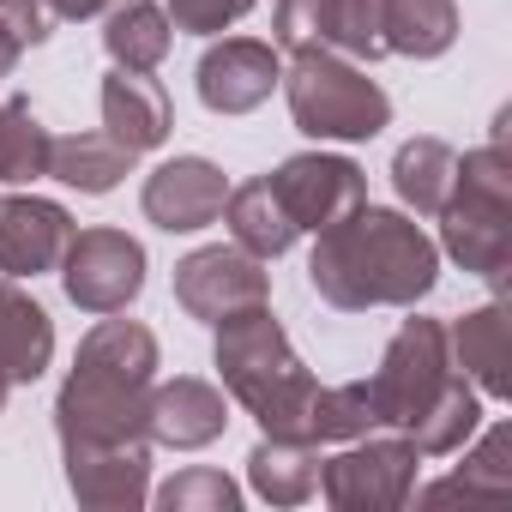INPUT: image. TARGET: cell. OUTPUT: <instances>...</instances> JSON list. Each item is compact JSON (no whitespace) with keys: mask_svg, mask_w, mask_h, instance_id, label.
<instances>
[{"mask_svg":"<svg viewBox=\"0 0 512 512\" xmlns=\"http://www.w3.org/2000/svg\"><path fill=\"white\" fill-rule=\"evenodd\" d=\"M374 404H368V386L362 380H344V386H320L314 392V410H308V440L320 446H344V440H362L374 434Z\"/></svg>","mask_w":512,"mask_h":512,"instance_id":"83f0119b","label":"cell"},{"mask_svg":"<svg viewBox=\"0 0 512 512\" xmlns=\"http://www.w3.org/2000/svg\"><path fill=\"white\" fill-rule=\"evenodd\" d=\"M109 7H121V0H49V13H55V19H73V25L103 19Z\"/></svg>","mask_w":512,"mask_h":512,"instance_id":"836d02e7","label":"cell"},{"mask_svg":"<svg viewBox=\"0 0 512 512\" xmlns=\"http://www.w3.org/2000/svg\"><path fill=\"white\" fill-rule=\"evenodd\" d=\"M103 133L115 139V145H127L133 157H145V151H157L169 133H175V103H169V91L151 79V73H109L103 79Z\"/></svg>","mask_w":512,"mask_h":512,"instance_id":"e0dca14e","label":"cell"},{"mask_svg":"<svg viewBox=\"0 0 512 512\" xmlns=\"http://www.w3.org/2000/svg\"><path fill=\"white\" fill-rule=\"evenodd\" d=\"M67 488L91 512H133L151 500V440L139 446H91V452H61Z\"/></svg>","mask_w":512,"mask_h":512,"instance_id":"9a60e30c","label":"cell"},{"mask_svg":"<svg viewBox=\"0 0 512 512\" xmlns=\"http://www.w3.org/2000/svg\"><path fill=\"white\" fill-rule=\"evenodd\" d=\"M163 13H169V25L187 31V37H217V31H229L235 19L253 13V0H169Z\"/></svg>","mask_w":512,"mask_h":512,"instance_id":"1f68e13d","label":"cell"},{"mask_svg":"<svg viewBox=\"0 0 512 512\" xmlns=\"http://www.w3.org/2000/svg\"><path fill=\"white\" fill-rule=\"evenodd\" d=\"M61 290L79 314H127L145 290V241L127 229H73L61 253Z\"/></svg>","mask_w":512,"mask_h":512,"instance_id":"ba28073f","label":"cell"},{"mask_svg":"<svg viewBox=\"0 0 512 512\" xmlns=\"http://www.w3.org/2000/svg\"><path fill=\"white\" fill-rule=\"evenodd\" d=\"M7 392H13V386H7V374H0V410H7Z\"/></svg>","mask_w":512,"mask_h":512,"instance_id":"d590c367","label":"cell"},{"mask_svg":"<svg viewBox=\"0 0 512 512\" xmlns=\"http://www.w3.org/2000/svg\"><path fill=\"white\" fill-rule=\"evenodd\" d=\"M49 145H55V133L43 127L31 97H7V103H0V187L43 181L49 175Z\"/></svg>","mask_w":512,"mask_h":512,"instance_id":"484cf974","label":"cell"},{"mask_svg":"<svg viewBox=\"0 0 512 512\" xmlns=\"http://www.w3.org/2000/svg\"><path fill=\"white\" fill-rule=\"evenodd\" d=\"M446 260L464 278H488L506 290L512 272V151H506V115L488 145L458 157V181L440 205V241Z\"/></svg>","mask_w":512,"mask_h":512,"instance_id":"277c9868","label":"cell"},{"mask_svg":"<svg viewBox=\"0 0 512 512\" xmlns=\"http://www.w3.org/2000/svg\"><path fill=\"white\" fill-rule=\"evenodd\" d=\"M458 380L452 368V350H446V320H428V314H410L392 344L380 350V368L362 380L368 386V404H374V422L392 428V434H410L434 404L440 392Z\"/></svg>","mask_w":512,"mask_h":512,"instance_id":"8992f818","label":"cell"},{"mask_svg":"<svg viewBox=\"0 0 512 512\" xmlns=\"http://www.w3.org/2000/svg\"><path fill=\"white\" fill-rule=\"evenodd\" d=\"M326 0H278L272 7V49L278 55H308L326 49Z\"/></svg>","mask_w":512,"mask_h":512,"instance_id":"4dcf8cb0","label":"cell"},{"mask_svg":"<svg viewBox=\"0 0 512 512\" xmlns=\"http://www.w3.org/2000/svg\"><path fill=\"white\" fill-rule=\"evenodd\" d=\"M380 43L404 61H440L458 43V0H380Z\"/></svg>","mask_w":512,"mask_h":512,"instance_id":"44dd1931","label":"cell"},{"mask_svg":"<svg viewBox=\"0 0 512 512\" xmlns=\"http://www.w3.org/2000/svg\"><path fill=\"white\" fill-rule=\"evenodd\" d=\"M482 434V428H476ZM464 452V446H458ZM506 452H512V428L500 422V428H488L482 440H476V452H464V464H458V476H446V482H434V488H416L410 500H452V494H464V500H500V494H512V464H506Z\"/></svg>","mask_w":512,"mask_h":512,"instance_id":"d4e9b609","label":"cell"},{"mask_svg":"<svg viewBox=\"0 0 512 512\" xmlns=\"http://www.w3.org/2000/svg\"><path fill=\"white\" fill-rule=\"evenodd\" d=\"M217 380L223 392L260 422V434H296L308 440V410H314V368L296 356L290 332L278 326L272 302L260 308H241L229 320H217V344H211ZM320 446V440H314Z\"/></svg>","mask_w":512,"mask_h":512,"instance_id":"3957f363","label":"cell"},{"mask_svg":"<svg viewBox=\"0 0 512 512\" xmlns=\"http://www.w3.org/2000/svg\"><path fill=\"white\" fill-rule=\"evenodd\" d=\"M19 55H25V49H19V37H13L7 25H0V79H13V67H19Z\"/></svg>","mask_w":512,"mask_h":512,"instance_id":"e575fe53","label":"cell"},{"mask_svg":"<svg viewBox=\"0 0 512 512\" xmlns=\"http://www.w3.org/2000/svg\"><path fill=\"white\" fill-rule=\"evenodd\" d=\"M446 350H452V368L482 398H512V320L500 296L446 320Z\"/></svg>","mask_w":512,"mask_h":512,"instance_id":"2e32d148","label":"cell"},{"mask_svg":"<svg viewBox=\"0 0 512 512\" xmlns=\"http://www.w3.org/2000/svg\"><path fill=\"white\" fill-rule=\"evenodd\" d=\"M278 79H284V61L260 37H223L193 67V91L211 115H253L278 91Z\"/></svg>","mask_w":512,"mask_h":512,"instance_id":"8fae6325","label":"cell"},{"mask_svg":"<svg viewBox=\"0 0 512 512\" xmlns=\"http://www.w3.org/2000/svg\"><path fill=\"white\" fill-rule=\"evenodd\" d=\"M260 302H272V272H266V260H253L247 247H193L187 260L175 266V308L187 314V320H205V326H217V320H229V314H241V308H260Z\"/></svg>","mask_w":512,"mask_h":512,"instance_id":"9c48e42d","label":"cell"},{"mask_svg":"<svg viewBox=\"0 0 512 512\" xmlns=\"http://www.w3.org/2000/svg\"><path fill=\"white\" fill-rule=\"evenodd\" d=\"M320 37H326L332 55L374 67L386 55V43H380V0H326V31Z\"/></svg>","mask_w":512,"mask_h":512,"instance_id":"f546056e","label":"cell"},{"mask_svg":"<svg viewBox=\"0 0 512 512\" xmlns=\"http://www.w3.org/2000/svg\"><path fill=\"white\" fill-rule=\"evenodd\" d=\"M169 43H175V25L157 0H121V7L103 13V55L121 73H157Z\"/></svg>","mask_w":512,"mask_h":512,"instance_id":"7402d4cb","label":"cell"},{"mask_svg":"<svg viewBox=\"0 0 512 512\" xmlns=\"http://www.w3.org/2000/svg\"><path fill=\"white\" fill-rule=\"evenodd\" d=\"M320 446L296 434H260L247 452V488L266 506H308L320 494Z\"/></svg>","mask_w":512,"mask_h":512,"instance_id":"d6986e66","label":"cell"},{"mask_svg":"<svg viewBox=\"0 0 512 512\" xmlns=\"http://www.w3.org/2000/svg\"><path fill=\"white\" fill-rule=\"evenodd\" d=\"M229 428V392L199 380V374H175V380H157L151 398H145V434L151 446H169V452H199L211 440H223Z\"/></svg>","mask_w":512,"mask_h":512,"instance_id":"4fadbf2b","label":"cell"},{"mask_svg":"<svg viewBox=\"0 0 512 512\" xmlns=\"http://www.w3.org/2000/svg\"><path fill=\"white\" fill-rule=\"evenodd\" d=\"M73 241V211L43 193L0 199V278H43Z\"/></svg>","mask_w":512,"mask_h":512,"instance_id":"5bb4252c","label":"cell"},{"mask_svg":"<svg viewBox=\"0 0 512 512\" xmlns=\"http://www.w3.org/2000/svg\"><path fill=\"white\" fill-rule=\"evenodd\" d=\"M284 103H290V121L320 139V145H362L374 133L392 127V97L380 79H368L362 61H344L332 49H308V55H290L284 79H278Z\"/></svg>","mask_w":512,"mask_h":512,"instance_id":"5b68a950","label":"cell"},{"mask_svg":"<svg viewBox=\"0 0 512 512\" xmlns=\"http://www.w3.org/2000/svg\"><path fill=\"white\" fill-rule=\"evenodd\" d=\"M416 476H422V452L404 434L374 428L362 440H344V452L320 464V494L338 512H398L410 506Z\"/></svg>","mask_w":512,"mask_h":512,"instance_id":"52a82bcc","label":"cell"},{"mask_svg":"<svg viewBox=\"0 0 512 512\" xmlns=\"http://www.w3.org/2000/svg\"><path fill=\"white\" fill-rule=\"evenodd\" d=\"M55 362V320L37 296L19 290V278H0V374L7 386H31L43 380V368Z\"/></svg>","mask_w":512,"mask_h":512,"instance_id":"ac0fdd59","label":"cell"},{"mask_svg":"<svg viewBox=\"0 0 512 512\" xmlns=\"http://www.w3.org/2000/svg\"><path fill=\"white\" fill-rule=\"evenodd\" d=\"M151 506H163V512H235L241 506V482L211 470V464H187L163 488H151Z\"/></svg>","mask_w":512,"mask_h":512,"instance_id":"f1b7e54d","label":"cell"},{"mask_svg":"<svg viewBox=\"0 0 512 512\" xmlns=\"http://www.w3.org/2000/svg\"><path fill=\"white\" fill-rule=\"evenodd\" d=\"M0 25L19 37V49H43L61 19L49 13V0H0Z\"/></svg>","mask_w":512,"mask_h":512,"instance_id":"d6a6232c","label":"cell"},{"mask_svg":"<svg viewBox=\"0 0 512 512\" xmlns=\"http://www.w3.org/2000/svg\"><path fill=\"white\" fill-rule=\"evenodd\" d=\"M440 284V247L434 235L392 205H356L338 223L314 229L308 253V290L338 314L368 308H416Z\"/></svg>","mask_w":512,"mask_h":512,"instance_id":"6da1fadb","label":"cell"},{"mask_svg":"<svg viewBox=\"0 0 512 512\" xmlns=\"http://www.w3.org/2000/svg\"><path fill=\"white\" fill-rule=\"evenodd\" d=\"M452 181H458V151H452L446 139L416 133V139H404V145L392 151V187H398L404 211H416V217H440Z\"/></svg>","mask_w":512,"mask_h":512,"instance_id":"603a6c76","label":"cell"},{"mask_svg":"<svg viewBox=\"0 0 512 512\" xmlns=\"http://www.w3.org/2000/svg\"><path fill=\"white\" fill-rule=\"evenodd\" d=\"M476 428H482V392L458 374V380L440 392V404H434V410L404 434V440H410L422 458H452L458 446H470V440H476Z\"/></svg>","mask_w":512,"mask_h":512,"instance_id":"4316f807","label":"cell"},{"mask_svg":"<svg viewBox=\"0 0 512 512\" xmlns=\"http://www.w3.org/2000/svg\"><path fill=\"white\" fill-rule=\"evenodd\" d=\"M223 199H229V175L211 157H169L139 187L145 223H157L163 235H199V229H211L223 217Z\"/></svg>","mask_w":512,"mask_h":512,"instance_id":"7c38bea8","label":"cell"},{"mask_svg":"<svg viewBox=\"0 0 512 512\" xmlns=\"http://www.w3.org/2000/svg\"><path fill=\"white\" fill-rule=\"evenodd\" d=\"M163 350L145 320L97 314V326L79 338L73 368L55 392V440L61 452L91 446H139L145 434V398L157 386Z\"/></svg>","mask_w":512,"mask_h":512,"instance_id":"7a4b0ae2","label":"cell"},{"mask_svg":"<svg viewBox=\"0 0 512 512\" xmlns=\"http://www.w3.org/2000/svg\"><path fill=\"white\" fill-rule=\"evenodd\" d=\"M49 175L61 187H73V193L103 199V193H115L133 175V151L115 145L109 133H67V139L49 145Z\"/></svg>","mask_w":512,"mask_h":512,"instance_id":"cb8c5ba5","label":"cell"},{"mask_svg":"<svg viewBox=\"0 0 512 512\" xmlns=\"http://www.w3.org/2000/svg\"><path fill=\"white\" fill-rule=\"evenodd\" d=\"M266 181H272L278 205L290 211V223H296L302 235L338 223L344 211H356V205L368 199V169H362L356 157H344V151H296V157H284Z\"/></svg>","mask_w":512,"mask_h":512,"instance_id":"30bf717a","label":"cell"},{"mask_svg":"<svg viewBox=\"0 0 512 512\" xmlns=\"http://www.w3.org/2000/svg\"><path fill=\"white\" fill-rule=\"evenodd\" d=\"M223 223H229V241L235 247H247L253 260H284V253L302 241V229L290 223V211L278 205V193H272V181L260 175V181H241V187H229V199H223Z\"/></svg>","mask_w":512,"mask_h":512,"instance_id":"ffe728a7","label":"cell"}]
</instances>
